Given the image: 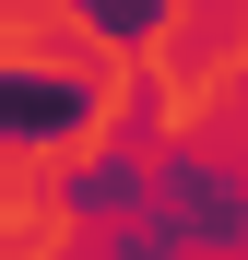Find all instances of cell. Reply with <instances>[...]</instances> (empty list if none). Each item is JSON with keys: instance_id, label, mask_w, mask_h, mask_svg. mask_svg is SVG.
<instances>
[{"instance_id": "obj_1", "label": "cell", "mask_w": 248, "mask_h": 260, "mask_svg": "<svg viewBox=\"0 0 248 260\" xmlns=\"http://www.w3.org/2000/svg\"><path fill=\"white\" fill-rule=\"evenodd\" d=\"M95 24H107V36H142V24H154V0H95Z\"/></svg>"}]
</instances>
